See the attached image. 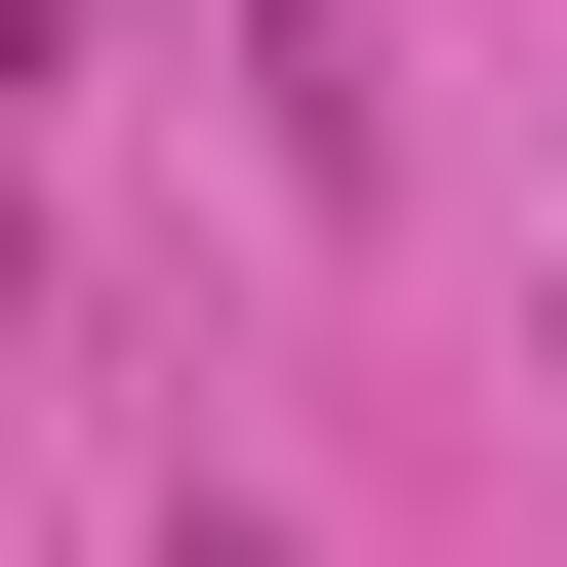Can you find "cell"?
Segmentation results:
<instances>
[{
  "label": "cell",
  "mask_w": 567,
  "mask_h": 567,
  "mask_svg": "<svg viewBox=\"0 0 567 567\" xmlns=\"http://www.w3.org/2000/svg\"><path fill=\"white\" fill-rule=\"evenodd\" d=\"M163 567H284V527H163Z\"/></svg>",
  "instance_id": "1"
}]
</instances>
